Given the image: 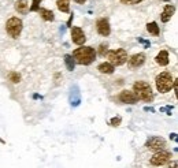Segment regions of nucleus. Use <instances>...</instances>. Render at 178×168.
<instances>
[{
	"instance_id": "obj_1",
	"label": "nucleus",
	"mask_w": 178,
	"mask_h": 168,
	"mask_svg": "<svg viewBox=\"0 0 178 168\" xmlns=\"http://www.w3.org/2000/svg\"><path fill=\"white\" fill-rule=\"evenodd\" d=\"M71 56L75 63L88 66V64H90L96 59V51L92 47H81V48L75 49Z\"/></svg>"
},
{
	"instance_id": "obj_2",
	"label": "nucleus",
	"mask_w": 178,
	"mask_h": 168,
	"mask_svg": "<svg viewBox=\"0 0 178 168\" xmlns=\"http://www.w3.org/2000/svg\"><path fill=\"white\" fill-rule=\"evenodd\" d=\"M133 92L138 100H142L145 103H151L153 100V92L152 88L148 82L145 81H137L133 85Z\"/></svg>"
},
{
	"instance_id": "obj_3",
	"label": "nucleus",
	"mask_w": 178,
	"mask_h": 168,
	"mask_svg": "<svg viewBox=\"0 0 178 168\" xmlns=\"http://www.w3.org/2000/svg\"><path fill=\"white\" fill-rule=\"evenodd\" d=\"M174 81H176V79H174V77L171 75V73H167V71L160 73L155 79V85H156L157 92L169 93L171 89H173Z\"/></svg>"
},
{
	"instance_id": "obj_4",
	"label": "nucleus",
	"mask_w": 178,
	"mask_h": 168,
	"mask_svg": "<svg viewBox=\"0 0 178 168\" xmlns=\"http://www.w3.org/2000/svg\"><path fill=\"white\" fill-rule=\"evenodd\" d=\"M107 58H108V62L112 64V66H122L123 63H126L129 56H127V52L122 48L118 49H112L107 54Z\"/></svg>"
},
{
	"instance_id": "obj_5",
	"label": "nucleus",
	"mask_w": 178,
	"mask_h": 168,
	"mask_svg": "<svg viewBox=\"0 0 178 168\" xmlns=\"http://www.w3.org/2000/svg\"><path fill=\"white\" fill-rule=\"evenodd\" d=\"M6 30H7L8 36L13 38H18L22 32V21L17 17H11L6 23Z\"/></svg>"
},
{
	"instance_id": "obj_6",
	"label": "nucleus",
	"mask_w": 178,
	"mask_h": 168,
	"mask_svg": "<svg viewBox=\"0 0 178 168\" xmlns=\"http://www.w3.org/2000/svg\"><path fill=\"white\" fill-rule=\"evenodd\" d=\"M171 157H173L171 152H169V150H159L151 157L150 163L153 167H160V166H165L166 163H169L171 160Z\"/></svg>"
},
{
	"instance_id": "obj_7",
	"label": "nucleus",
	"mask_w": 178,
	"mask_h": 168,
	"mask_svg": "<svg viewBox=\"0 0 178 168\" xmlns=\"http://www.w3.org/2000/svg\"><path fill=\"white\" fill-rule=\"evenodd\" d=\"M150 150H153V152H159V150H165L166 148V141L163 140L162 137H151L148 138L147 144H145Z\"/></svg>"
},
{
	"instance_id": "obj_8",
	"label": "nucleus",
	"mask_w": 178,
	"mask_h": 168,
	"mask_svg": "<svg viewBox=\"0 0 178 168\" xmlns=\"http://www.w3.org/2000/svg\"><path fill=\"white\" fill-rule=\"evenodd\" d=\"M71 40L74 44H77V45H82L84 43H85L86 37H85V33L82 32V29L81 28H73L71 29Z\"/></svg>"
},
{
	"instance_id": "obj_9",
	"label": "nucleus",
	"mask_w": 178,
	"mask_h": 168,
	"mask_svg": "<svg viewBox=\"0 0 178 168\" xmlns=\"http://www.w3.org/2000/svg\"><path fill=\"white\" fill-rule=\"evenodd\" d=\"M96 28H97L99 34H101V36H104V37H107L110 34V32H111V28H110V23H108V19H106V18L97 19V22H96Z\"/></svg>"
},
{
	"instance_id": "obj_10",
	"label": "nucleus",
	"mask_w": 178,
	"mask_h": 168,
	"mask_svg": "<svg viewBox=\"0 0 178 168\" xmlns=\"http://www.w3.org/2000/svg\"><path fill=\"white\" fill-rule=\"evenodd\" d=\"M119 100L122 103H125V104H136L138 101V99H137L134 92H132V90H123V92H121Z\"/></svg>"
},
{
	"instance_id": "obj_11",
	"label": "nucleus",
	"mask_w": 178,
	"mask_h": 168,
	"mask_svg": "<svg viewBox=\"0 0 178 168\" xmlns=\"http://www.w3.org/2000/svg\"><path fill=\"white\" fill-rule=\"evenodd\" d=\"M127 63H129V67H132V69L141 67L142 64L145 63V55L144 54H136V55H133L132 58H129Z\"/></svg>"
},
{
	"instance_id": "obj_12",
	"label": "nucleus",
	"mask_w": 178,
	"mask_h": 168,
	"mask_svg": "<svg viewBox=\"0 0 178 168\" xmlns=\"http://www.w3.org/2000/svg\"><path fill=\"white\" fill-rule=\"evenodd\" d=\"M174 11H176V7H174L173 4H167V6H166V7L163 8L162 17H160L162 22H169V21L171 19V17H173Z\"/></svg>"
},
{
	"instance_id": "obj_13",
	"label": "nucleus",
	"mask_w": 178,
	"mask_h": 168,
	"mask_svg": "<svg viewBox=\"0 0 178 168\" xmlns=\"http://www.w3.org/2000/svg\"><path fill=\"white\" fill-rule=\"evenodd\" d=\"M155 60H156V63L159 64V66H167L169 64V52L167 51H160L159 54L156 55V58H155Z\"/></svg>"
},
{
	"instance_id": "obj_14",
	"label": "nucleus",
	"mask_w": 178,
	"mask_h": 168,
	"mask_svg": "<svg viewBox=\"0 0 178 168\" xmlns=\"http://www.w3.org/2000/svg\"><path fill=\"white\" fill-rule=\"evenodd\" d=\"M15 10L18 11L19 14L25 15V14L29 11V2L28 0H18V2L15 3Z\"/></svg>"
},
{
	"instance_id": "obj_15",
	"label": "nucleus",
	"mask_w": 178,
	"mask_h": 168,
	"mask_svg": "<svg viewBox=\"0 0 178 168\" xmlns=\"http://www.w3.org/2000/svg\"><path fill=\"white\" fill-rule=\"evenodd\" d=\"M97 70L101 73V74H112L114 73V66L111 63H101V64H99V67H97Z\"/></svg>"
},
{
	"instance_id": "obj_16",
	"label": "nucleus",
	"mask_w": 178,
	"mask_h": 168,
	"mask_svg": "<svg viewBox=\"0 0 178 168\" xmlns=\"http://www.w3.org/2000/svg\"><path fill=\"white\" fill-rule=\"evenodd\" d=\"M56 6L62 13H69L70 11V0H56Z\"/></svg>"
},
{
	"instance_id": "obj_17",
	"label": "nucleus",
	"mask_w": 178,
	"mask_h": 168,
	"mask_svg": "<svg viewBox=\"0 0 178 168\" xmlns=\"http://www.w3.org/2000/svg\"><path fill=\"white\" fill-rule=\"evenodd\" d=\"M39 14L44 21H54V13L47 8H39Z\"/></svg>"
},
{
	"instance_id": "obj_18",
	"label": "nucleus",
	"mask_w": 178,
	"mask_h": 168,
	"mask_svg": "<svg viewBox=\"0 0 178 168\" xmlns=\"http://www.w3.org/2000/svg\"><path fill=\"white\" fill-rule=\"evenodd\" d=\"M147 30H148V33L153 34V36H159V33H160L159 26H157L156 22H150V23H148V25H147Z\"/></svg>"
},
{
	"instance_id": "obj_19",
	"label": "nucleus",
	"mask_w": 178,
	"mask_h": 168,
	"mask_svg": "<svg viewBox=\"0 0 178 168\" xmlns=\"http://www.w3.org/2000/svg\"><path fill=\"white\" fill-rule=\"evenodd\" d=\"M70 101H71L73 105H78V104H80V94H78V89H77V88L71 89V96H70Z\"/></svg>"
},
{
	"instance_id": "obj_20",
	"label": "nucleus",
	"mask_w": 178,
	"mask_h": 168,
	"mask_svg": "<svg viewBox=\"0 0 178 168\" xmlns=\"http://www.w3.org/2000/svg\"><path fill=\"white\" fill-rule=\"evenodd\" d=\"M65 63H66V67H67L69 71H73V70H74L75 62H74V59H73L71 55H66L65 56Z\"/></svg>"
},
{
	"instance_id": "obj_21",
	"label": "nucleus",
	"mask_w": 178,
	"mask_h": 168,
	"mask_svg": "<svg viewBox=\"0 0 178 168\" xmlns=\"http://www.w3.org/2000/svg\"><path fill=\"white\" fill-rule=\"evenodd\" d=\"M8 79H10L11 82H14V84H18V82L21 81V75L15 71H10L8 73Z\"/></svg>"
},
{
	"instance_id": "obj_22",
	"label": "nucleus",
	"mask_w": 178,
	"mask_h": 168,
	"mask_svg": "<svg viewBox=\"0 0 178 168\" xmlns=\"http://www.w3.org/2000/svg\"><path fill=\"white\" fill-rule=\"evenodd\" d=\"M121 122H122V119H121V118H112V119H111V122H110V125H111V126H114V127H116V126H119V125H121Z\"/></svg>"
},
{
	"instance_id": "obj_23",
	"label": "nucleus",
	"mask_w": 178,
	"mask_h": 168,
	"mask_svg": "<svg viewBox=\"0 0 178 168\" xmlns=\"http://www.w3.org/2000/svg\"><path fill=\"white\" fill-rule=\"evenodd\" d=\"M39 4H40V0H33V6H32L29 10L30 11H39Z\"/></svg>"
},
{
	"instance_id": "obj_24",
	"label": "nucleus",
	"mask_w": 178,
	"mask_h": 168,
	"mask_svg": "<svg viewBox=\"0 0 178 168\" xmlns=\"http://www.w3.org/2000/svg\"><path fill=\"white\" fill-rule=\"evenodd\" d=\"M107 52V44H101L100 45V49H99V54H100L101 56H104Z\"/></svg>"
},
{
	"instance_id": "obj_25",
	"label": "nucleus",
	"mask_w": 178,
	"mask_h": 168,
	"mask_svg": "<svg viewBox=\"0 0 178 168\" xmlns=\"http://www.w3.org/2000/svg\"><path fill=\"white\" fill-rule=\"evenodd\" d=\"M123 4H138L140 2H142V0H121Z\"/></svg>"
},
{
	"instance_id": "obj_26",
	"label": "nucleus",
	"mask_w": 178,
	"mask_h": 168,
	"mask_svg": "<svg viewBox=\"0 0 178 168\" xmlns=\"http://www.w3.org/2000/svg\"><path fill=\"white\" fill-rule=\"evenodd\" d=\"M167 168H177V161H173V163H171Z\"/></svg>"
},
{
	"instance_id": "obj_27",
	"label": "nucleus",
	"mask_w": 178,
	"mask_h": 168,
	"mask_svg": "<svg viewBox=\"0 0 178 168\" xmlns=\"http://www.w3.org/2000/svg\"><path fill=\"white\" fill-rule=\"evenodd\" d=\"M74 2H77L78 4H84V3H85L86 0H74Z\"/></svg>"
}]
</instances>
